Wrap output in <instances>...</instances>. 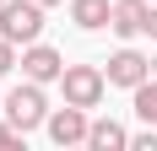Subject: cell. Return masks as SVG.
<instances>
[{
  "label": "cell",
  "instance_id": "1",
  "mask_svg": "<svg viewBox=\"0 0 157 151\" xmlns=\"http://www.w3.org/2000/svg\"><path fill=\"white\" fill-rule=\"evenodd\" d=\"M0 38H11V43H38L44 38V6L38 0H6L0 6Z\"/></svg>",
  "mask_w": 157,
  "mask_h": 151
},
{
  "label": "cell",
  "instance_id": "2",
  "mask_svg": "<svg viewBox=\"0 0 157 151\" xmlns=\"http://www.w3.org/2000/svg\"><path fill=\"white\" fill-rule=\"evenodd\" d=\"M60 87H65V103L98 108V103H103V92H109V70H98V65H65Z\"/></svg>",
  "mask_w": 157,
  "mask_h": 151
},
{
  "label": "cell",
  "instance_id": "3",
  "mask_svg": "<svg viewBox=\"0 0 157 151\" xmlns=\"http://www.w3.org/2000/svg\"><path fill=\"white\" fill-rule=\"evenodd\" d=\"M6 119L27 135V130H38V124H49V97H44V81H27V87H16L11 97H6Z\"/></svg>",
  "mask_w": 157,
  "mask_h": 151
},
{
  "label": "cell",
  "instance_id": "4",
  "mask_svg": "<svg viewBox=\"0 0 157 151\" xmlns=\"http://www.w3.org/2000/svg\"><path fill=\"white\" fill-rule=\"evenodd\" d=\"M141 81H152V60H146V54H136V49H119V54H109V87L136 92Z\"/></svg>",
  "mask_w": 157,
  "mask_h": 151
},
{
  "label": "cell",
  "instance_id": "5",
  "mask_svg": "<svg viewBox=\"0 0 157 151\" xmlns=\"http://www.w3.org/2000/svg\"><path fill=\"white\" fill-rule=\"evenodd\" d=\"M87 130H92V119H87V108H76V103H65L60 113H49V140H54V146H81Z\"/></svg>",
  "mask_w": 157,
  "mask_h": 151
},
{
  "label": "cell",
  "instance_id": "6",
  "mask_svg": "<svg viewBox=\"0 0 157 151\" xmlns=\"http://www.w3.org/2000/svg\"><path fill=\"white\" fill-rule=\"evenodd\" d=\"M22 76L27 81H60L65 76V60H60V49H49V43H27L22 49Z\"/></svg>",
  "mask_w": 157,
  "mask_h": 151
},
{
  "label": "cell",
  "instance_id": "7",
  "mask_svg": "<svg viewBox=\"0 0 157 151\" xmlns=\"http://www.w3.org/2000/svg\"><path fill=\"white\" fill-rule=\"evenodd\" d=\"M146 11H152V0H114V22L109 27L119 38H136V32H146Z\"/></svg>",
  "mask_w": 157,
  "mask_h": 151
},
{
  "label": "cell",
  "instance_id": "8",
  "mask_svg": "<svg viewBox=\"0 0 157 151\" xmlns=\"http://www.w3.org/2000/svg\"><path fill=\"white\" fill-rule=\"evenodd\" d=\"M71 22H76L81 32H98L114 22V6L109 0H71Z\"/></svg>",
  "mask_w": 157,
  "mask_h": 151
},
{
  "label": "cell",
  "instance_id": "9",
  "mask_svg": "<svg viewBox=\"0 0 157 151\" xmlns=\"http://www.w3.org/2000/svg\"><path fill=\"white\" fill-rule=\"evenodd\" d=\"M87 146H92V151H119V146H130V130H125V124H114V119H92Z\"/></svg>",
  "mask_w": 157,
  "mask_h": 151
},
{
  "label": "cell",
  "instance_id": "10",
  "mask_svg": "<svg viewBox=\"0 0 157 151\" xmlns=\"http://www.w3.org/2000/svg\"><path fill=\"white\" fill-rule=\"evenodd\" d=\"M136 113H141L146 124H157V76L136 87Z\"/></svg>",
  "mask_w": 157,
  "mask_h": 151
},
{
  "label": "cell",
  "instance_id": "11",
  "mask_svg": "<svg viewBox=\"0 0 157 151\" xmlns=\"http://www.w3.org/2000/svg\"><path fill=\"white\" fill-rule=\"evenodd\" d=\"M16 65H22V60H16V43H11V38H0V76L16 70Z\"/></svg>",
  "mask_w": 157,
  "mask_h": 151
},
{
  "label": "cell",
  "instance_id": "12",
  "mask_svg": "<svg viewBox=\"0 0 157 151\" xmlns=\"http://www.w3.org/2000/svg\"><path fill=\"white\" fill-rule=\"evenodd\" d=\"M16 140H22V130H16V124L6 119V124H0V146H16Z\"/></svg>",
  "mask_w": 157,
  "mask_h": 151
},
{
  "label": "cell",
  "instance_id": "13",
  "mask_svg": "<svg viewBox=\"0 0 157 151\" xmlns=\"http://www.w3.org/2000/svg\"><path fill=\"white\" fill-rule=\"evenodd\" d=\"M146 38H152V43H157V6H152V11H146Z\"/></svg>",
  "mask_w": 157,
  "mask_h": 151
},
{
  "label": "cell",
  "instance_id": "14",
  "mask_svg": "<svg viewBox=\"0 0 157 151\" xmlns=\"http://www.w3.org/2000/svg\"><path fill=\"white\" fill-rule=\"evenodd\" d=\"M38 6H60V0H38Z\"/></svg>",
  "mask_w": 157,
  "mask_h": 151
},
{
  "label": "cell",
  "instance_id": "15",
  "mask_svg": "<svg viewBox=\"0 0 157 151\" xmlns=\"http://www.w3.org/2000/svg\"><path fill=\"white\" fill-rule=\"evenodd\" d=\"M152 76H157V54H152Z\"/></svg>",
  "mask_w": 157,
  "mask_h": 151
},
{
  "label": "cell",
  "instance_id": "16",
  "mask_svg": "<svg viewBox=\"0 0 157 151\" xmlns=\"http://www.w3.org/2000/svg\"><path fill=\"white\" fill-rule=\"evenodd\" d=\"M0 6H6V0H0Z\"/></svg>",
  "mask_w": 157,
  "mask_h": 151
}]
</instances>
